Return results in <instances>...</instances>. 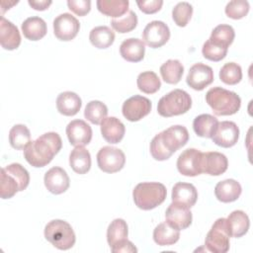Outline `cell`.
<instances>
[{
	"label": "cell",
	"mask_w": 253,
	"mask_h": 253,
	"mask_svg": "<svg viewBox=\"0 0 253 253\" xmlns=\"http://www.w3.org/2000/svg\"><path fill=\"white\" fill-rule=\"evenodd\" d=\"M68 8L78 16H85L91 10V1L89 0H68Z\"/></svg>",
	"instance_id": "obj_46"
},
{
	"label": "cell",
	"mask_w": 253,
	"mask_h": 253,
	"mask_svg": "<svg viewBox=\"0 0 253 253\" xmlns=\"http://www.w3.org/2000/svg\"><path fill=\"white\" fill-rule=\"evenodd\" d=\"M151 102L148 98L134 95L126 100L122 107L124 117L129 122H137L151 111Z\"/></svg>",
	"instance_id": "obj_9"
},
{
	"label": "cell",
	"mask_w": 253,
	"mask_h": 253,
	"mask_svg": "<svg viewBox=\"0 0 253 253\" xmlns=\"http://www.w3.org/2000/svg\"><path fill=\"white\" fill-rule=\"evenodd\" d=\"M226 220L231 237L238 238L245 235L250 226L249 217L243 211H233L229 213Z\"/></svg>",
	"instance_id": "obj_26"
},
{
	"label": "cell",
	"mask_w": 253,
	"mask_h": 253,
	"mask_svg": "<svg viewBox=\"0 0 253 253\" xmlns=\"http://www.w3.org/2000/svg\"><path fill=\"white\" fill-rule=\"evenodd\" d=\"M82 106V101L80 97L71 91H66L60 93L56 98V108L57 111L67 117L76 115Z\"/></svg>",
	"instance_id": "obj_24"
},
{
	"label": "cell",
	"mask_w": 253,
	"mask_h": 253,
	"mask_svg": "<svg viewBox=\"0 0 253 253\" xmlns=\"http://www.w3.org/2000/svg\"><path fill=\"white\" fill-rule=\"evenodd\" d=\"M239 138V128L234 122L223 121L218 126L211 136L212 141L221 147L228 148L236 144Z\"/></svg>",
	"instance_id": "obj_14"
},
{
	"label": "cell",
	"mask_w": 253,
	"mask_h": 253,
	"mask_svg": "<svg viewBox=\"0 0 253 253\" xmlns=\"http://www.w3.org/2000/svg\"><path fill=\"white\" fill-rule=\"evenodd\" d=\"M61 147L62 140L57 132H45L25 147L24 157L34 167H44L59 152Z\"/></svg>",
	"instance_id": "obj_1"
},
{
	"label": "cell",
	"mask_w": 253,
	"mask_h": 253,
	"mask_svg": "<svg viewBox=\"0 0 253 253\" xmlns=\"http://www.w3.org/2000/svg\"><path fill=\"white\" fill-rule=\"evenodd\" d=\"M21 191V186L17 178L7 171L5 168L1 170V182H0V196L2 199H10Z\"/></svg>",
	"instance_id": "obj_35"
},
{
	"label": "cell",
	"mask_w": 253,
	"mask_h": 253,
	"mask_svg": "<svg viewBox=\"0 0 253 253\" xmlns=\"http://www.w3.org/2000/svg\"><path fill=\"white\" fill-rule=\"evenodd\" d=\"M9 142L17 150L25 149L31 142V132L29 128L22 124L15 125L9 131Z\"/></svg>",
	"instance_id": "obj_34"
},
{
	"label": "cell",
	"mask_w": 253,
	"mask_h": 253,
	"mask_svg": "<svg viewBox=\"0 0 253 253\" xmlns=\"http://www.w3.org/2000/svg\"><path fill=\"white\" fill-rule=\"evenodd\" d=\"M165 218L170 225L179 230H183L191 225L193 215L190 208L172 202L166 210Z\"/></svg>",
	"instance_id": "obj_15"
},
{
	"label": "cell",
	"mask_w": 253,
	"mask_h": 253,
	"mask_svg": "<svg viewBox=\"0 0 253 253\" xmlns=\"http://www.w3.org/2000/svg\"><path fill=\"white\" fill-rule=\"evenodd\" d=\"M234 37H235V33L233 28L229 25L221 24L216 26L212 30L209 40L215 44L228 48V46L233 42Z\"/></svg>",
	"instance_id": "obj_36"
},
{
	"label": "cell",
	"mask_w": 253,
	"mask_h": 253,
	"mask_svg": "<svg viewBox=\"0 0 253 253\" xmlns=\"http://www.w3.org/2000/svg\"><path fill=\"white\" fill-rule=\"evenodd\" d=\"M217 126L218 120L210 114H202L196 117L193 122V128L196 134L207 138H211Z\"/></svg>",
	"instance_id": "obj_29"
},
{
	"label": "cell",
	"mask_w": 253,
	"mask_h": 253,
	"mask_svg": "<svg viewBox=\"0 0 253 253\" xmlns=\"http://www.w3.org/2000/svg\"><path fill=\"white\" fill-rule=\"evenodd\" d=\"M120 53L126 61L139 62L144 57L145 43L136 38L126 39L121 43Z\"/></svg>",
	"instance_id": "obj_22"
},
{
	"label": "cell",
	"mask_w": 253,
	"mask_h": 253,
	"mask_svg": "<svg viewBox=\"0 0 253 253\" xmlns=\"http://www.w3.org/2000/svg\"><path fill=\"white\" fill-rule=\"evenodd\" d=\"M108 108L101 101H90L84 110V117L94 125H101L103 120L107 118Z\"/></svg>",
	"instance_id": "obj_38"
},
{
	"label": "cell",
	"mask_w": 253,
	"mask_h": 253,
	"mask_svg": "<svg viewBox=\"0 0 253 253\" xmlns=\"http://www.w3.org/2000/svg\"><path fill=\"white\" fill-rule=\"evenodd\" d=\"M127 0H98L97 8L105 16L113 17L114 19L124 16L128 10Z\"/></svg>",
	"instance_id": "obj_30"
},
{
	"label": "cell",
	"mask_w": 253,
	"mask_h": 253,
	"mask_svg": "<svg viewBox=\"0 0 253 253\" xmlns=\"http://www.w3.org/2000/svg\"><path fill=\"white\" fill-rule=\"evenodd\" d=\"M172 202L181 204L188 208L195 206L198 200V192L196 187L190 183L178 182L172 189Z\"/></svg>",
	"instance_id": "obj_21"
},
{
	"label": "cell",
	"mask_w": 253,
	"mask_h": 253,
	"mask_svg": "<svg viewBox=\"0 0 253 253\" xmlns=\"http://www.w3.org/2000/svg\"><path fill=\"white\" fill-rule=\"evenodd\" d=\"M0 43L7 50L16 49L21 43V36L18 28L3 16L0 20Z\"/></svg>",
	"instance_id": "obj_19"
},
{
	"label": "cell",
	"mask_w": 253,
	"mask_h": 253,
	"mask_svg": "<svg viewBox=\"0 0 253 253\" xmlns=\"http://www.w3.org/2000/svg\"><path fill=\"white\" fill-rule=\"evenodd\" d=\"M158 134L162 144L171 154L184 146L189 140L188 129L180 125L172 126Z\"/></svg>",
	"instance_id": "obj_12"
},
{
	"label": "cell",
	"mask_w": 253,
	"mask_h": 253,
	"mask_svg": "<svg viewBox=\"0 0 253 253\" xmlns=\"http://www.w3.org/2000/svg\"><path fill=\"white\" fill-rule=\"evenodd\" d=\"M228 48L215 44L210 40H208L204 44L202 48V53L205 58L211 60V61H220L226 56Z\"/></svg>",
	"instance_id": "obj_42"
},
{
	"label": "cell",
	"mask_w": 253,
	"mask_h": 253,
	"mask_svg": "<svg viewBox=\"0 0 253 253\" xmlns=\"http://www.w3.org/2000/svg\"><path fill=\"white\" fill-rule=\"evenodd\" d=\"M90 42L97 48H107L114 43L115 33L107 26L95 27L89 35Z\"/></svg>",
	"instance_id": "obj_31"
},
{
	"label": "cell",
	"mask_w": 253,
	"mask_h": 253,
	"mask_svg": "<svg viewBox=\"0 0 253 253\" xmlns=\"http://www.w3.org/2000/svg\"><path fill=\"white\" fill-rule=\"evenodd\" d=\"M44 237L59 250L72 248L76 240L73 228L62 219L50 220L44 227Z\"/></svg>",
	"instance_id": "obj_5"
},
{
	"label": "cell",
	"mask_w": 253,
	"mask_h": 253,
	"mask_svg": "<svg viewBox=\"0 0 253 253\" xmlns=\"http://www.w3.org/2000/svg\"><path fill=\"white\" fill-rule=\"evenodd\" d=\"M7 171L12 173L19 181L20 186H21V191H24L29 183H30V174L27 171L26 168H24L21 164L19 163H12L6 167H4Z\"/></svg>",
	"instance_id": "obj_44"
},
{
	"label": "cell",
	"mask_w": 253,
	"mask_h": 253,
	"mask_svg": "<svg viewBox=\"0 0 253 253\" xmlns=\"http://www.w3.org/2000/svg\"><path fill=\"white\" fill-rule=\"evenodd\" d=\"M242 192L241 185L234 179H226L216 184L214 195L222 203H231L236 201Z\"/></svg>",
	"instance_id": "obj_23"
},
{
	"label": "cell",
	"mask_w": 253,
	"mask_h": 253,
	"mask_svg": "<svg viewBox=\"0 0 253 253\" xmlns=\"http://www.w3.org/2000/svg\"><path fill=\"white\" fill-rule=\"evenodd\" d=\"M230 237L226 218H217L206 236L205 246L210 252L225 253L229 250Z\"/></svg>",
	"instance_id": "obj_6"
},
{
	"label": "cell",
	"mask_w": 253,
	"mask_h": 253,
	"mask_svg": "<svg viewBox=\"0 0 253 253\" xmlns=\"http://www.w3.org/2000/svg\"><path fill=\"white\" fill-rule=\"evenodd\" d=\"M138 89L145 94H153L161 87V81L153 71L141 72L136 79Z\"/></svg>",
	"instance_id": "obj_37"
},
{
	"label": "cell",
	"mask_w": 253,
	"mask_h": 253,
	"mask_svg": "<svg viewBox=\"0 0 253 253\" xmlns=\"http://www.w3.org/2000/svg\"><path fill=\"white\" fill-rule=\"evenodd\" d=\"M228 167V160L226 156L220 152L211 151L203 152L202 158V172L211 175L218 176L223 174Z\"/></svg>",
	"instance_id": "obj_18"
},
{
	"label": "cell",
	"mask_w": 253,
	"mask_h": 253,
	"mask_svg": "<svg viewBox=\"0 0 253 253\" xmlns=\"http://www.w3.org/2000/svg\"><path fill=\"white\" fill-rule=\"evenodd\" d=\"M28 3L33 9L38 11H43L46 10L52 2L50 0H29Z\"/></svg>",
	"instance_id": "obj_49"
},
{
	"label": "cell",
	"mask_w": 253,
	"mask_h": 253,
	"mask_svg": "<svg viewBox=\"0 0 253 253\" xmlns=\"http://www.w3.org/2000/svg\"><path fill=\"white\" fill-rule=\"evenodd\" d=\"M22 32L28 40L39 41L46 35V24L40 17H30L22 23Z\"/></svg>",
	"instance_id": "obj_28"
},
{
	"label": "cell",
	"mask_w": 253,
	"mask_h": 253,
	"mask_svg": "<svg viewBox=\"0 0 253 253\" xmlns=\"http://www.w3.org/2000/svg\"><path fill=\"white\" fill-rule=\"evenodd\" d=\"M191 107V96L182 89H174L160 98L157 105V112L161 117L170 118L187 113Z\"/></svg>",
	"instance_id": "obj_4"
},
{
	"label": "cell",
	"mask_w": 253,
	"mask_h": 253,
	"mask_svg": "<svg viewBox=\"0 0 253 253\" xmlns=\"http://www.w3.org/2000/svg\"><path fill=\"white\" fill-rule=\"evenodd\" d=\"M69 165L77 174H86L91 168V155L84 146H76L69 155Z\"/></svg>",
	"instance_id": "obj_27"
},
{
	"label": "cell",
	"mask_w": 253,
	"mask_h": 253,
	"mask_svg": "<svg viewBox=\"0 0 253 253\" xmlns=\"http://www.w3.org/2000/svg\"><path fill=\"white\" fill-rule=\"evenodd\" d=\"M137 25V16L133 11H128L126 15L113 19L111 21L112 28L121 34L129 33L135 29Z\"/></svg>",
	"instance_id": "obj_40"
},
{
	"label": "cell",
	"mask_w": 253,
	"mask_h": 253,
	"mask_svg": "<svg viewBox=\"0 0 253 253\" xmlns=\"http://www.w3.org/2000/svg\"><path fill=\"white\" fill-rule=\"evenodd\" d=\"M249 8V3L247 1L233 0L226 4L224 11L227 17L234 20H239L248 14Z\"/></svg>",
	"instance_id": "obj_43"
},
{
	"label": "cell",
	"mask_w": 253,
	"mask_h": 253,
	"mask_svg": "<svg viewBox=\"0 0 253 253\" xmlns=\"http://www.w3.org/2000/svg\"><path fill=\"white\" fill-rule=\"evenodd\" d=\"M206 102L216 116L234 115L241 106V99L236 93L221 87L211 88L206 94Z\"/></svg>",
	"instance_id": "obj_2"
},
{
	"label": "cell",
	"mask_w": 253,
	"mask_h": 253,
	"mask_svg": "<svg viewBox=\"0 0 253 253\" xmlns=\"http://www.w3.org/2000/svg\"><path fill=\"white\" fill-rule=\"evenodd\" d=\"M150 153L155 160L163 161L171 157V153L162 144L159 134H156L150 142Z\"/></svg>",
	"instance_id": "obj_45"
},
{
	"label": "cell",
	"mask_w": 253,
	"mask_h": 253,
	"mask_svg": "<svg viewBox=\"0 0 253 253\" xmlns=\"http://www.w3.org/2000/svg\"><path fill=\"white\" fill-rule=\"evenodd\" d=\"M170 38L169 27L162 21H152L148 23L143 32V42L152 48H158L164 45Z\"/></svg>",
	"instance_id": "obj_10"
},
{
	"label": "cell",
	"mask_w": 253,
	"mask_h": 253,
	"mask_svg": "<svg viewBox=\"0 0 253 253\" xmlns=\"http://www.w3.org/2000/svg\"><path fill=\"white\" fill-rule=\"evenodd\" d=\"M167 191L158 182H143L137 184L132 191V198L137 208L143 211L155 209L166 199Z\"/></svg>",
	"instance_id": "obj_3"
},
{
	"label": "cell",
	"mask_w": 253,
	"mask_h": 253,
	"mask_svg": "<svg viewBox=\"0 0 253 253\" xmlns=\"http://www.w3.org/2000/svg\"><path fill=\"white\" fill-rule=\"evenodd\" d=\"M184 73V66L177 59H169L160 66L162 79L168 84H177L180 82Z\"/></svg>",
	"instance_id": "obj_33"
},
{
	"label": "cell",
	"mask_w": 253,
	"mask_h": 253,
	"mask_svg": "<svg viewBox=\"0 0 253 253\" xmlns=\"http://www.w3.org/2000/svg\"><path fill=\"white\" fill-rule=\"evenodd\" d=\"M45 188L54 195H60L69 188V177L61 167H52L45 172L43 178Z\"/></svg>",
	"instance_id": "obj_17"
},
{
	"label": "cell",
	"mask_w": 253,
	"mask_h": 253,
	"mask_svg": "<svg viewBox=\"0 0 253 253\" xmlns=\"http://www.w3.org/2000/svg\"><path fill=\"white\" fill-rule=\"evenodd\" d=\"M68 140L73 146H85L92 139V128L83 120H73L66 126Z\"/></svg>",
	"instance_id": "obj_16"
},
{
	"label": "cell",
	"mask_w": 253,
	"mask_h": 253,
	"mask_svg": "<svg viewBox=\"0 0 253 253\" xmlns=\"http://www.w3.org/2000/svg\"><path fill=\"white\" fill-rule=\"evenodd\" d=\"M180 238V230L170 225L167 221L159 223L153 230V240L159 246L175 244Z\"/></svg>",
	"instance_id": "obj_25"
},
{
	"label": "cell",
	"mask_w": 253,
	"mask_h": 253,
	"mask_svg": "<svg viewBox=\"0 0 253 253\" xmlns=\"http://www.w3.org/2000/svg\"><path fill=\"white\" fill-rule=\"evenodd\" d=\"M193 15V7L188 2H179L172 10V18L179 27H186Z\"/></svg>",
	"instance_id": "obj_41"
},
{
	"label": "cell",
	"mask_w": 253,
	"mask_h": 253,
	"mask_svg": "<svg viewBox=\"0 0 253 253\" xmlns=\"http://www.w3.org/2000/svg\"><path fill=\"white\" fill-rule=\"evenodd\" d=\"M97 163L103 172L116 173L124 168L126 156L117 147L103 146L97 153Z\"/></svg>",
	"instance_id": "obj_7"
},
{
	"label": "cell",
	"mask_w": 253,
	"mask_h": 253,
	"mask_svg": "<svg viewBox=\"0 0 253 253\" xmlns=\"http://www.w3.org/2000/svg\"><path fill=\"white\" fill-rule=\"evenodd\" d=\"M219 79L227 85H235L242 79V69L235 62L225 63L219 70Z\"/></svg>",
	"instance_id": "obj_39"
},
{
	"label": "cell",
	"mask_w": 253,
	"mask_h": 253,
	"mask_svg": "<svg viewBox=\"0 0 253 253\" xmlns=\"http://www.w3.org/2000/svg\"><path fill=\"white\" fill-rule=\"evenodd\" d=\"M203 152L196 148L184 150L177 159V169L180 174L188 177H195L202 174Z\"/></svg>",
	"instance_id": "obj_8"
},
{
	"label": "cell",
	"mask_w": 253,
	"mask_h": 253,
	"mask_svg": "<svg viewBox=\"0 0 253 253\" xmlns=\"http://www.w3.org/2000/svg\"><path fill=\"white\" fill-rule=\"evenodd\" d=\"M111 250L114 253H120V252H137V249L135 248V246L132 244V242H130L129 240L126 239L122 242H120L119 244H117L116 246L112 247Z\"/></svg>",
	"instance_id": "obj_48"
},
{
	"label": "cell",
	"mask_w": 253,
	"mask_h": 253,
	"mask_svg": "<svg viewBox=\"0 0 253 253\" xmlns=\"http://www.w3.org/2000/svg\"><path fill=\"white\" fill-rule=\"evenodd\" d=\"M136 4L141 12L144 14H154L158 12L162 5V0H137Z\"/></svg>",
	"instance_id": "obj_47"
},
{
	"label": "cell",
	"mask_w": 253,
	"mask_h": 253,
	"mask_svg": "<svg viewBox=\"0 0 253 253\" xmlns=\"http://www.w3.org/2000/svg\"><path fill=\"white\" fill-rule=\"evenodd\" d=\"M127 224L123 218L114 219L107 229V241L110 247H114L120 242L127 239Z\"/></svg>",
	"instance_id": "obj_32"
},
{
	"label": "cell",
	"mask_w": 253,
	"mask_h": 253,
	"mask_svg": "<svg viewBox=\"0 0 253 253\" xmlns=\"http://www.w3.org/2000/svg\"><path fill=\"white\" fill-rule=\"evenodd\" d=\"M213 81L212 68L204 63H195L189 70L186 82L194 90L202 91Z\"/></svg>",
	"instance_id": "obj_13"
},
{
	"label": "cell",
	"mask_w": 253,
	"mask_h": 253,
	"mask_svg": "<svg viewBox=\"0 0 253 253\" xmlns=\"http://www.w3.org/2000/svg\"><path fill=\"white\" fill-rule=\"evenodd\" d=\"M125 125L116 117H108L101 123V133L109 143H119L125 135Z\"/></svg>",
	"instance_id": "obj_20"
},
{
	"label": "cell",
	"mask_w": 253,
	"mask_h": 253,
	"mask_svg": "<svg viewBox=\"0 0 253 253\" xmlns=\"http://www.w3.org/2000/svg\"><path fill=\"white\" fill-rule=\"evenodd\" d=\"M79 29L80 23L69 13L60 14L53 20V33L60 41L68 42L73 40L77 36Z\"/></svg>",
	"instance_id": "obj_11"
}]
</instances>
